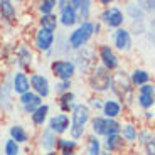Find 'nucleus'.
<instances>
[{"instance_id": "12", "label": "nucleus", "mask_w": 155, "mask_h": 155, "mask_svg": "<svg viewBox=\"0 0 155 155\" xmlns=\"http://www.w3.org/2000/svg\"><path fill=\"white\" fill-rule=\"evenodd\" d=\"M101 59H103V64H105L108 69H113V68H116V64H118L116 56L113 54V51L110 49V47H103V49H101Z\"/></svg>"}, {"instance_id": "36", "label": "nucleus", "mask_w": 155, "mask_h": 155, "mask_svg": "<svg viewBox=\"0 0 155 155\" xmlns=\"http://www.w3.org/2000/svg\"><path fill=\"white\" fill-rule=\"evenodd\" d=\"M103 155H111V153H103Z\"/></svg>"}, {"instance_id": "2", "label": "nucleus", "mask_w": 155, "mask_h": 155, "mask_svg": "<svg viewBox=\"0 0 155 155\" xmlns=\"http://www.w3.org/2000/svg\"><path fill=\"white\" fill-rule=\"evenodd\" d=\"M91 34H93V24L84 22L81 27L78 29V31H74L73 34H71V37H69L71 46H73V47H81L83 44L88 41V37Z\"/></svg>"}, {"instance_id": "19", "label": "nucleus", "mask_w": 155, "mask_h": 155, "mask_svg": "<svg viewBox=\"0 0 155 155\" xmlns=\"http://www.w3.org/2000/svg\"><path fill=\"white\" fill-rule=\"evenodd\" d=\"M148 79H150L148 73L147 71H142V69L135 71V73H133V78H132V81L135 83V84H147Z\"/></svg>"}, {"instance_id": "32", "label": "nucleus", "mask_w": 155, "mask_h": 155, "mask_svg": "<svg viewBox=\"0 0 155 155\" xmlns=\"http://www.w3.org/2000/svg\"><path fill=\"white\" fill-rule=\"evenodd\" d=\"M130 14H132L135 19H137V17H138V19H142V12H140V10H135V7H130Z\"/></svg>"}, {"instance_id": "30", "label": "nucleus", "mask_w": 155, "mask_h": 155, "mask_svg": "<svg viewBox=\"0 0 155 155\" xmlns=\"http://www.w3.org/2000/svg\"><path fill=\"white\" fill-rule=\"evenodd\" d=\"M52 140H54V137H52L51 130H46V132H44V145H46L47 148H49V147H52V143H54Z\"/></svg>"}, {"instance_id": "5", "label": "nucleus", "mask_w": 155, "mask_h": 155, "mask_svg": "<svg viewBox=\"0 0 155 155\" xmlns=\"http://www.w3.org/2000/svg\"><path fill=\"white\" fill-rule=\"evenodd\" d=\"M103 19H105V22L108 24L110 27H118V25H121V22H123V14H121L118 8L111 7L103 14Z\"/></svg>"}, {"instance_id": "4", "label": "nucleus", "mask_w": 155, "mask_h": 155, "mask_svg": "<svg viewBox=\"0 0 155 155\" xmlns=\"http://www.w3.org/2000/svg\"><path fill=\"white\" fill-rule=\"evenodd\" d=\"M52 71L62 81H69V78L74 74V64L69 61H58L52 64Z\"/></svg>"}, {"instance_id": "18", "label": "nucleus", "mask_w": 155, "mask_h": 155, "mask_svg": "<svg viewBox=\"0 0 155 155\" xmlns=\"http://www.w3.org/2000/svg\"><path fill=\"white\" fill-rule=\"evenodd\" d=\"M10 135H12V140L14 142H25L27 140V135H25V132H24V128L19 127V125H15V127L10 128Z\"/></svg>"}, {"instance_id": "33", "label": "nucleus", "mask_w": 155, "mask_h": 155, "mask_svg": "<svg viewBox=\"0 0 155 155\" xmlns=\"http://www.w3.org/2000/svg\"><path fill=\"white\" fill-rule=\"evenodd\" d=\"M71 86V83L69 81H62L61 84H58V89H61V91H64V89H68Z\"/></svg>"}, {"instance_id": "13", "label": "nucleus", "mask_w": 155, "mask_h": 155, "mask_svg": "<svg viewBox=\"0 0 155 155\" xmlns=\"http://www.w3.org/2000/svg\"><path fill=\"white\" fill-rule=\"evenodd\" d=\"M103 108H105V115L108 116L110 120H111V118H115V116H118V115H120V111H121L120 105H118L116 101H106Z\"/></svg>"}, {"instance_id": "6", "label": "nucleus", "mask_w": 155, "mask_h": 155, "mask_svg": "<svg viewBox=\"0 0 155 155\" xmlns=\"http://www.w3.org/2000/svg\"><path fill=\"white\" fill-rule=\"evenodd\" d=\"M35 42H37V47L42 51H47L51 46H52V42H54V34L49 31H44V29H41V31L37 32V37H35Z\"/></svg>"}, {"instance_id": "34", "label": "nucleus", "mask_w": 155, "mask_h": 155, "mask_svg": "<svg viewBox=\"0 0 155 155\" xmlns=\"http://www.w3.org/2000/svg\"><path fill=\"white\" fill-rule=\"evenodd\" d=\"M148 155H153V140H150L148 143Z\"/></svg>"}, {"instance_id": "35", "label": "nucleus", "mask_w": 155, "mask_h": 155, "mask_svg": "<svg viewBox=\"0 0 155 155\" xmlns=\"http://www.w3.org/2000/svg\"><path fill=\"white\" fill-rule=\"evenodd\" d=\"M91 105H93L94 108H100V106H101V103H100V101H91Z\"/></svg>"}, {"instance_id": "23", "label": "nucleus", "mask_w": 155, "mask_h": 155, "mask_svg": "<svg viewBox=\"0 0 155 155\" xmlns=\"http://www.w3.org/2000/svg\"><path fill=\"white\" fill-rule=\"evenodd\" d=\"M123 137L125 140H128V142H132V140L137 138V130L133 125H127V127L123 128Z\"/></svg>"}, {"instance_id": "15", "label": "nucleus", "mask_w": 155, "mask_h": 155, "mask_svg": "<svg viewBox=\"0 0 155 155\" xmlns=\"http://www.w3.org/2000/svg\"><path fill=\"white\" fill-rule=\"evenodd\" d=\"M61 22L64 25H73L76 22V14L71 7H64L62 8V14H61Z\"/></svg>"}, {"instance_id": "10", "label": "nucleus", "mask_w": 155, "mask_h": 155, "mask_svg": "<svg viewBox=\"0 0 155 155\" xmlns=\"http://www.w3.org/2000/svg\"><path fill=\"white\" fill-rule=\"evenodd\" d=\"M14 89L20 94H24V93L29 91V79L24 73H17L15 74V78H14Z\"/></svg>"}, {"instance_id": "29", "label": "nucleus", "mask_w": 155, "mask_h": 155, "mask_svg": "<svg viewBox=\"0 0 155 155\" xmlns=\"http://www.w3.org/2000/svg\"><path fill=\"white\" fill-rule=\"evenodd\" d=\"M73 94L71 93H66V94H62V98H61V106H62V110H69V105H71V101H73Z\"/></svg>"}, {"instance_id": "28", "label": "nucleus", "mask_w": 155, "mask_h": 155, "mask_svg": "<svg viewBox=\"0 0 155 155\" xmlns=\"http://www.w3.org/2000/svg\"><path fill=\"white\" fill-rule=\"evenodd\" d=\"M39 106H41V98H39V96H35L34 100H32L31 103H29V105H25V110H27L29 113H34L35 110L39 108Z\"/></svg>"}, {"instance_id": "14", "label": "nucleus", "mask_w": 155, "mask_h": 155, "mask_svg": "<svg viewBox=\"0 0 155 155\" xmlns=\"http://www.w3.org/2000/svg\"><path fill=\"white\" fill-rule=\"evenodd\" d=\"M47 111H49V106L47 105L39 106V108L32 113V120H34V123L35 125H42L44 120H46V116H47Z\"/></svg>"}, {"instance_id": "17", "label": "nucleus", "mask_w": 155, "mask_h": 155, "mask_svg": "<svg viewBox=\"0 0 155 155\" xmlns=\"http://www.w3.org/2000/svg\"><path fill=\"white\" fill-rule=\"evenodd\" d=\"M41 25H42L44 31H56V25H58V19H56L54 15H42V19H41Z\"/></svg>"}, {"instance_id": "1", "label": "nucleus", "mask_w": 155, "mask_h": 155, "mask_svg": "<svg viewBox=\"0 0 155 155\" xmlns=\"http://www.w3.org/2000/svg\"><path fill=\"white\" fill-rule=\"evenodd\" d=\"M88 118H89V110L84 105L74 106V110H73V130H71V135H73L74 140L83 137L84 125L88 121Z\"/></svg>"}, {"instance_id": "3", "label": "nucleus", "mask_w": 155, "mask_h": 155, "mask_svg": "<svg viewBox=\"0 0 155 155\" xmlns=\"http://www.w3.org/2000/svg\"><path fill=\"white\" fill-rule=\"evenodd\" d=\"M110 83H111V78H110V73H106V69L103 68H98L94 71V74L91 76V86L98 91H105V89L110 88Z\"/></svg>"}, {"instance_id": "9", "label": "nucleus", "mask_w": 155, "mask_h": 155, "mask_svg": "<svg viewBox=\"0 0 155 155\" xmlns=\"http://www.w3.org/2000/svg\"><path fill=\"white\" fill-rule=\"evenodd\" d=\"M68 127H69V118L66 115H58L51 120V130L56 133H62Z\"/></svg>"}, {"instance_id": "20", "label": "nucleus", "mask_w": 155, "mask_h": 155, "mask_svg": "<svg viewBox=\"0 0 155 155\" xmlns=\"http://www.w3.org/2000/svg\"><path fill=\"white\" fill-rule=\"evenodd\" d=\"M105 128H106V120L105 118H94L93 120V132L98 135H105Z\"/></svg>"}, {"instance_id": "7", "label": "nucleus", "mask_w": 155, "mask_h": 155, "mask_svg": "<svg viewBox=\"0 0 155 155\" xmlns=\"http://www.w3.org/2000/svg\"><path fill=\"white\" fill-rule=\"evenodd\" d=\"M138 103L143 106V108H148V106L153 105V86L152 84H143L140 88Z\"/></svg>"}, {"instance_id": "22", "label": "nucleus", "mask_w": 155, "mask_h": 155, "mask_svg": "<svg viewBox=\"0 0 155 155\" xmlns=\"http://www.w3.org/2000/svg\"><path fill=\"white\" fill-rule=\"evenodd\" d=\"M120 145H121V137H118V135H110V137H108L106 147H108L110 150H116Z\"/></svg>"}, {"instance_id": "11", "label": "nucleus", "mask_w": 155, "mask_h": 155, "mask_svg": "<svg viewBox=\"0 0 155 155\" xmlns=\"http://www.w3.org/2000/svg\"><path fill=\"white\" fill-rule=\"evenodd\" d=\"M115 44L118 49H128L130 47V44H132V41H130V34H128V31H125V29H120V31H116V35H115Z\"/></svg>"}, {"instance_id": "16", "label": "nucleus", "mask_w": 155, "mask_h": 155, "mask_svg": "<svg viewBox=\"0 0 155 155\" xmlns=\"http://www.w3.org/2000/svg\"><path fill=\"white\" fill-rule=\"evenodd\" d=\"M0 14H2L4 19L12 20L14 15H15V8H14V5L10 2H0Z\"/></svg>"}, {"instance_id": "24", "label": "nucleus", "mask_w": 155, "mask_h": 155, "mask_svg": "<svg viewBox=\"0 0 155 155\" xmlns=\"http://www.w3.org/2000/svg\"><path fill=\"white\" fill-rule=\"evenodd\" d=\"M59 147H62V153L64 155H71L73 153V150H74V142H68V140H61L59 142Z\"/></svg>"}, {"instance_id": "27", "label": "nucleus", "mask_w": 155, "mask_h": 155, "mask_svg": "<svg viewBox=\"0 0 155 155\" xmlns=\"http://www.w3.org/2000/svg\"><path fill=\"white\" fill-rule=\"evenodd\" d=\"M89 155H100V142L96 138L89 140Z\"/></svg>"}, {"instance_id": "31", "label": "nucleus", "mask_w": 155, "mask_h": 155, "mask_svg": "<svg viewBox=\"0 0 155 155\" xmlns=\"http://www.w3.org/2000/svg\"><path fill=\"white\" fill-rule=\"evenodd\" d=\"M22 64H31V52H27V49H22Z\"/></svg>"}, {"instance_id": "8", "label": "nucleus", "mask_w": 155, "mask_h": 155, "mask_svg": "<svg viewBox=\"0 0 155 155\" xmlns=\"http://www.w3.org/2000/svg\"><path fill=\"white\" fill-rule=\"evenodd\" d=\"M31 84L41 96H47V94H49V83H47V79L44 76H41V74L32 76Z\"/></svg>"}, {"instance_id": "25", "label": "nucleus", "mask_w": 155, "mask_h": 155, "mask_svg": "<svg viewBox=\"0 0 155 155\" xmlns=\"http://www.w3.org/2000/svg\"><path fill=\"white\" fill-rule=\"evenodd\" d=\"M5 153L7 155H19V145L14 140H8L5 143Z\"/></svg>"}, {"instance_id": "26", "label": "nucleus", "mask_w": 155, "mask_h": 155, "mask_svg": "<svg viewBox=\"0 0 155 155\" xmlns=\"http://www.w3.org/2000/svg\"><path fill=\"white\" fill-rule=\"evenodd\" d=\"M54 5H56V2H52V0H46V2L41 4V12H42L44 15H49L51 10L54 8Z\"/></svg>"}, {"instance_id": "21", "label": "nucleus", "mask_w": 155, "mask_h": 155, "mask_svg": "<svg viewBox=\"0 0 155 155\" xmlns=\"http://www.w3.org/2000/svg\"><path fill=\"white\" fill-rule=\"evenodd\" d=\"M120 130V125L116 123L115 120H106V128H105V135H116Z\"/></svg>"}]
</instances>
